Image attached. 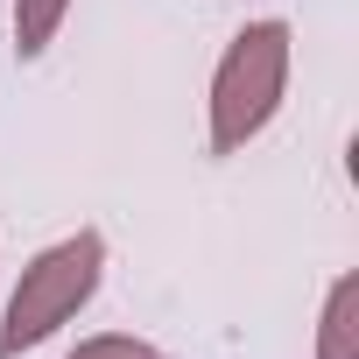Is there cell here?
Wrapping results in <instances>:
<instances>
[{
	"mask_svg": "<svg viewBox=\"0 0 359 359\" xmlns=\"http://www.w3.org/2000/svg\"><path fill=\"white\" fill-rule=\"evenodd\" d=\"M282 85H289V29L282 22L240 29L233 50L219 57V78H212V155L247 148L275 120Z\"/></svg>",
	"mask_w": 359,
	"mask_h": 359,
	"instance_id": "1",
	"label": "cell"
},
{
	"mask_svg": "<svg viewBox=\"0 0 359 359\" xmlns=\"http://www.w3.org/2000/svg\"><path fill=\"white\" fill-rule=\"evenodd\" d=\"M99 268H106L99 233H78V240L36 254L29 275H22V289H15V303H8V324H0V359H22V352L43 345L57 324H71L78 303L99 289Z\"/></svg>",
	"mask_w": 359,
	"mask_h": 359,
	"instance_id": "2",
	"label": "cell"
},
{
	"mask_svg": "<svg viewBox=\"0 0 359 359\" xmlns=\"http://www.w3.org/2000/svg\"><path fill=\"white\" fill-rule=\"evenodd\" d=\"M352 303H359V282L338 275V282H331V303H324V352H317V359H359V352H352V338H359Z\"/></svg>",
	"mask_w": 359,
	"mask_h": 359,
	"instance_id": "3",
	"label": "cell"
},
{
	"mask_svg": "<svg viewBox=\"0 0 359 359\" xmlns=\"http://www.w3.org/2000/svg\"><path fill=\"white\" fill-rule=\"evenodd\" d=\"M64 8H71V0H15V50L22 57H43L50 36L64 29Z\"/></svg>",
	"mask_w": 359,
	"mask_h": 359,
	"instance_id": "4",
	"label": "cell"
},
{
	"mask_svg": "<svg viewBox=\"0 0 359 359\" xmlns=\"http://www.w3.org/2000/svg\"><path fill=\"white\" fill-rule=\"evenodd\" d=\"M71 359H162L155 345H141V338H85Z\"/></svg>",
	"mask_w": 359,
	"mask_h": 359,
	"instance_id": "5",
	"label": "cell"
}]
</instances>
